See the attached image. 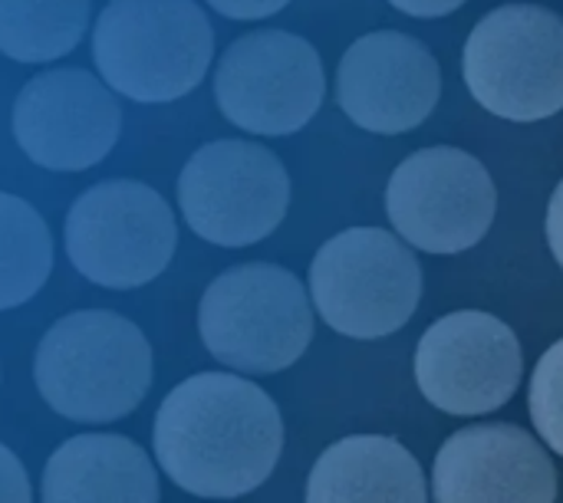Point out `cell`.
Listing matches in <instances>:
<instances>
[{
    "instance_id": "obj_16",
    "label": "cell",
    "mask_w": 563,
    "mask_h": 503,
    "mask_svg": "<svg viewBox=\"0 0 563 503\" xmlns=\"http://www.w3.org/2000/svg\"><path fill=\"white\" fill-rule=\"evenodd\" d=\"M303 498L310 503H426L429 484L402 441L389 435H350L317 458Z\"/></svg>"
},
{
    "instance_id": "obj_22",
    "label": "cell",
    "mask_w": 563,
    "mask_h": 503,
    "mask_svg": "<svg viewBox=\"0 0 563 503\" xmlns=\"http://www.w3.org/2000/svg\"><path fill=\"white\" fill-rule=\"evenodd\" d=\"M396 10L409 13V16H419V20H435V16H449L455 13L459 7H465L468 0H389Z\"/></svg>"
},
{
    "instance_id": "obj_18",
    "label": "cell",
    "mask_w": 563,
    "mask_h": 503,
    "mask_svg": "<svg viewBox=\"0 0 563 503\" xmlns=\"http://www.w3.org/2000/svg\"><path fill=\"white\" fill-rule=\"evenodd\" d=\"M53 270V234L40 211L0 191V310L30 303Z\"/></svg>"
},
{
    "instance_id": "obj_3",
    "label": "cell",
    "mask_w": 563,
    "mask_h": 503,
    "mask_svg": "<svg viewBox=\"0 0 563 503\" xmlns=\"http://www.w3.org/2000/svg\"><path fill=\"white\" fill-rule=\"evenodd\" d=\"M214 56V30L195 0H109L92 26L102 82L145 105L195 92Z\"/></svg>"
},
{
    "instance_id": "obj_19",
    "label": "cell",
    "mask_w": 563,
    "mask_h": 503,
    "mask_svg": "<svg viewBox=\"0 0 563 503\" xmlns=\"http://www.w3.org/2000/svg\"><path fill=\"white\" fill-rule=\"evenodd\" d=\"M528 409L538 435L563 458V339H558L534 366Z\"/></svg>"
},
{
    "instance_id": "obj_7",
    "label": "cell",
    "mask_w": 563,
    "mask_h": 503,
    "mask_svg": "<svg viewBox=\"0 0 563 503\" xmlns=\"http://www.w3.org/2000/svg\"><path fill=\"white\" fill-rule=\"evenodd\" d=\"M63 241L79 277L106 290H135L162 277L172 264L178 224L155 188L112 178L73 201Z\"/></svg>"
},
{
    "instance_id": "obj_12",
    "label": "cell",
    "mask_w": 563,
    "mask_h": 503,
    "mask_svg": "<svg viewBox=\"0 0 563 503\" xmlns=\"http://www.w3.org/2000/svg\"><path fill=\"white\" fill-rule=\"evenodd\" d=\"M13 138L23 155L59 175L99 165L119 142L122 109L86 69H46L13 99Z\"/></svg>"
},
{
    "instance_id": "obj_6",
    "label": "cell",
    "mask_w": 563,
    "mask_h": 503,
    "mask_svg": "<svg viewBox=\"0 0 563 503\" xmlns=\"http://www.w3.org/2000/svg\"><path fill=\"white\" fill-rule=\"evenodd\" d=\"M419 300L422 267L409 244L383 227L340 231L310 264V303L340 336H393L416 316Z\"/></svg>"
},
{
    "instance_id": "obj_5",
    "label": "cell",
    "mask_w": 563,
    "mask_h": 503,
    "mask_svg": "<svg viewBox=\"0 0 563 503\" xmlns=\"http://www.w3.org/2000/svg\"><path fill=\"white\" fill-rule=\"evenodd\" d=\"M472 99L505 122H541L563 109V20L541 3H505L465 40Z\"/></svg>"
},
{
    "instance_id": "obj_11",
    "label": "cell",
    "mask_w": 563,
    "mask_h": 503,
    "mask_svg": "<svg viewBox=\"0 0 563 503\" xmlns=\"http://www.w3.org/2000/svg\"><path fill=\"white\" fill-rule=\"evenodd\" d=\"M521 343L495 313H449L416 346L419 392L445 415L475 418L505 409L521 385Z\"/></svg>"
},
{
    "instance_id": "obj_2",
    "label": "cell",
    "mask_w": 563,
    "mask_h": 503,
    "mask_svg": "<svg viewBox=\"0 0 563 503\" xmlns=\"http://www.w3.org/2000/svg\"><path fill=\"white\" fill-rule=\"evenodd\" d=\"M155 356L145 333L112 310L56 320L33 359L40 399L69 422L106 425L132 415L152 389Z\"/></svg>"
},
{
    "instance_id": "obj_13",
    "label": "cell",
    "mask_w": 563,
    "mask_h": 503,
    "mask_svg": "<svg viewBox=\"0 0 563 503\" xmlns=\"http://www.w3.org/2000/svg\"><path fill=\"white\" fill-rule=\"evenodd\" d=\"M442 96V69L432 49L402 30H373L353 40L336 66L343 115L376 135L419 128Z\"/></svg>"
},
{
    "instance_id": "obj_1",
    "label": "cell",
    "mask_w": 563,
    "mask_h": 503,
    "mask_svg": "<svg viewBox=\"0 0 563 503\" xmlns=\"http://www.w3.org/2000/svg\"><path fill=\"white\" fill-rule=\"evenodd\" d=\"M158 468L191 498H247L274 474L284 451L277 402L234 372L178 382L152 425Z\"/></svg>"
},
{
    "instance_id": "obj_10",
    "label": "cell",
    "mask_w": 563,
    "mask_h": 503,
    "mask_svg": "<svg viewBox=\"0 0 563 503\" xmlns=\"http://www.w3.org/2000/svg\"><path fill=\"white\" fill-rule=\"evenodd\" d=\"M327 76L310 40L287 30L238 36L214 72L221 115L251 135H294L323 105Z\"/></svg>"
},
{
    "instance_id": "obj_21",
    "label": "cell",
    "mask_w": 563,
    "mask_h": 503,
    "mask_svg": "<svg viewBox=\"0 0 563 503\" xmlns=\"http://www.w3.org/2000/svg\"><path fill=\"white\" fill-rule=\"evenodd\" d=\"M290 0H208V7L228 20H264L287 7Z\"/></svg>"
},
{
    "instance_id": "obj_17",
    "label": "cell",
    "mask_w": 563,
    "mask_h": 503,
    "mask_svg": "<svg viewBox=\"0 0 563 503\" xmlns=\"http://www.w3.org/2000/svg\"><path fill=\"white\" fill-rule=\"evenodd\" d=\"M89 0H0V53L16 63H53L76 49Z\"/></svg>"
},
{
    "instance_id": "obj_9",
    "label": "cell",
    "mask_w": 563,
    "mask_h": 503,
    "mask_svg": "<svg viewBox=\"0 0 563 503\" xmlns=\"http://www.w3.org/2000/svg\"><path fill=\"white\" fill-rule=\"evenodd\" d=\"M498 191L488 168L455 145L412 152L386 185V214L396 234L426 254L472 250L492 227Z\"/></svg>"
},
{
    "instance_id": "obj_8",
    "label": "cell",
    "mask_w": 563,
    "mask_h": 503,
    "mask_svg": "<svg viewBox=\"0 0 563 503\" xmlns=\"http://www.w3.org/2000/svg\"><path fill=\"white\" fill-rule=\"evenodd\" d=\"M185 224L214 247H251L271 237L290 208L284 161L244 138L201 145L178 175Z\"/></svg>"
},
{
    "instance_id": "obj_4",
    "label": "cell",
    "mask_w": 563,
    "mask_h": 503,
    "mask_svg": "<svg viewBox=\"0 0 563 503\" xmlns=\"http://www.w3.org/2000/svg\"><path fill=\"white\" fill-rule=\"evenodd\" d=\"M198 336L221 366L244 376H274L307 353L313 303L287 267L238 264L201 293Z\"/></svg>"
},
{
    "instance_id": "obj_14",
    "label": "cell",
    "mask_w": 563,
    "mask_h": 503,
    "mask_svg": "<svg viewBox=\"0 0 563 503\" xmlns=\"http://www.w3.org/2000/svg\"><path fill=\"white\" fill-rule=\"evenodd\" d=\"M439 503H554L558 468L544 445L518 425H472L435 455Z\"/></svg>"
},
{
    "instance_id": "obj_15",
    "label": "cell",
    "mask_w": 563,
    "mask_h": 503,
    "mask_svg": "<svg viewBox=\"0 0 563 503\" xmlns=\"http://www.w3.org/2000/svg\"><path fill=\"white\" fill-rule=\"evenodd\" d=\"M158 498L152 458L125 435H76L49 455L40 478V501L46 503H155Z\"/></svg>"
},
{
    "instance_id": "obj_23",
    "label": "cell",
    "mask_w": 563,
    "mask_h": 503,
    "mask_svg": "<svg viewBox=\"0 0 563 503\" xmlns=\"http://www.w3.org/2000/svg\"><path fill=\"white\" fill-rule=\"evenodd\" d=\"M548 244H551V254L563 270V178L551 194V204H548Z\"/></svg>"
},
{
    "instance_id": "obj_20",
    "label": "cell",
    "mask_w": 563,
    "mask_h": 503,
    "mask_svg": "<svg viewBox=\"0 0 563 503\" xmlns=\"http://www.w3.org/2000/svg\"><path fill=\"white\" fill-rule=\"evenodd\" d=\"M3 501H33V484L26 478V468H23V461L7 445H0V503Z\"/></svg>"
}]
</instances>
